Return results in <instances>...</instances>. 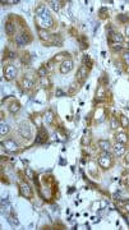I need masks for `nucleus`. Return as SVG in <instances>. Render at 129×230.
Masks as SVG:
<instances>
[{
    "instance_id": "38",
    "label": "nucleus",
    "mask_w": 129,
    "mask_h": 230,
    "mask_svg": "<svg viewBox=\"0 0 129 230\" xmlns=\"http://www.w3.org/2000/svg\"><path fill=\"white\" fill-rule=\"evenodd\" d=\"M127 46H128V49H129V42H128V45H127Z\"/></svg>"
},
{
    "instance_id": "32",
    "label": "nucleus",
    "mask_w": 129,
    "mask_h": 230,
    "mask_svg": "<svg viewBox=\"0 0 129 230\" xmlns=\"http://www.w3.org/2000/svg\"><path fill=\"white\" fill-rule=\"evenodd\" d=\"M26 174L28 175V178H29V179H33V178H35V174H33V171H32V170L29 169V167H26Z\"/></svg>"
},
{
    "instance_id": "24",
    "label": "nucleus",
    "mask_w": 129,
    "mask_h": 230,
    "mask_svg": "<svg viewBox=\"0 0 129 230\" xmlns=\"http://www.w3.org/2000/svg\"><path fill=\"white\" fill-rule=\"evenodd\" d=\"M40 83L44 88H49V87H50V79L47 77H42V78H40Z\"/></svg>"
},
{
    "instance_id": "26",
    "label": "nucleus",
    "mask_w": 129,
    "mask_h": 230,
    "mask_svg": "<svg viewBox=\"0 0 129 230\" xmlns=\"http://www.w3.org/2000/svg\"><path fill=\"white\" fill-rule=\"evenodd\" d=\"M47 69H46V68H45V65L44 67H41L40 68V69L37 70V74H39V76H40V78H42V77H47Z\"/></svg>"
},
{
    "instance_id": "4",
    "label": "nucleus",
    "mask_w": 129,
    "mask_h": 230,
    "mask_svg": "<svg viewBox=\"0 0 129 230\" xmlns=\"http://www.w3.org/2000/svg\"><path fill=\"white\" fill-rule=\"evenodd\" d=\"M18 74V69L13 64H8L4 68V78L7 81H13Z\"/></svg>"
},
{
    "instance_id": "12",
    "label": "nucleus",
    "mask_w": 129,
    "mask_h": 230,
    "mask_svg": "<svg viewBox=\"0 0 129 230\" xmlns=\"http://www.w3.org/2000/svg\"><path fill=\"white\" fill-rule=\"evenodd\" d=\"M39 36L44 42H49V41L53 40V36L49 33L47 29H44V28H39Z\"/></svg>"
},
{
    "instance_id": "7",
    "label": "nucleus",
    "mask_w": 129,
    "mask_h": 230,
    "mask_svg": "<svg viewBox=\"0 0 129 230\" xmlns=\"http://www.w3.org/2000/svg\"><path fill=\"white\" fill-rule=\"evenodd\" d=\"M2 145H3V147L8 152H17L18 148H19V147H18V143L14 139H7V141H4Z\"/></svg>"
},
{
    "instance_id": "27",
    "label": "nucleus",
    "mask_w": 129,
    "mask_h": 230,
    "mask_svg": "<svg viewBox=\"0 0 129 230\" xmlns=\"http://www.w3.org/2000/svg\"><path fill=\"white\" fill-rule=\"evenodd\" d=\"M121 59H123V61H124V64L129 67V50L124 51V53L121 54Z\"/></svg>"
},
{
    "instance_id": "18",
    "label": "nucleus",
    "mask_w": 129,
    "mask_h": 230,
    "mask_svg": "<svg viewBox=\"0 0 129 230\" xmlns=\"http://www.w3.org/2000/svg\"><path fill=\"white\" fill-rule=\"evenodd\" d=\"M22 87L24 90H31L33 87V81L32 79H29V78H27V77H24L23 79H22Z\"/></svg>"
},
{
    "instance_id": "1",
    "label": "nucleus",
    "mask_w": 129,
    "mask_h": 230,
    "mask_svg": "<svg viewBox=\"0 0 129 230\" xmlns=\"http://www.w3.org/2000/svg\"><path fill=\"white\" fill-rule=\"evenodd\" d=\"M36 23L40 28L49 29V28H54L55 27V21L53 15L50 14V12L47 10L46 5L41 4L36 9Z\"/></svg>"
},
{
    "instance_id": "35",
    "label": "nucleus",
    "mask_w": 129,
    "mask_h": 230,
    "mask_svg": "<svg viewBox=\"0 0 129 230\" xmlns=\"http://www.w3.org/2000/svg\"><path fill=\"white\" fill-rule=\"evenodd\" d=\"M124 163H125L127 165H129V152L125 153V156H124Z\"/></svg>"
},
{
    "instance_id": "6",
    "label": "nucleus",
    "mask_w": 129,
    "mask_h": 230,
    "mask_svg": "<svg viewBox=\"0 0 129 230\" xmlns=\"http://www.w3.org/2000/svg\"><path fill=\"white\" fill-rule=\"evenodd\" d=\"M46 139H47V130L45 129V127H40L35 143L36 145H42V143H45L46 142Z\"/></svg>"
},
{
    "instance_id": "15",
    "label": "nucleus",
    "mask_w": 129,
    "mask_h": 230,
    "mask_svg": "<svg viewBox=\"0 0 129 230\" xmlns=\"http://www.w3.org/2000/svg\"><path fill=\"white\" fill-rule=\"evenodd\" d=\"M115 141H116V142H120V143H124V145H127V143H128V141H129V138H128V134H127V133H124V132H121V133H116V134H115Z\"/></svg>"
},
{
    "instance_id": "9",
    "label": "nucleus",
    "mask_w": 129,
    "mask_h": 230,
    "mask_svg": "<svg viewBox=\"0 0 129 230\" xmlns=\"http://www.w3.org/2000/svg\"><path fill=\"white\" fill-rule=\"evenodd\" d=\"M87 77H88V69L83 65V67H81V68L78 69L77 76H76V79L78 81L79 83H84L86 79H87Z\"/></svg>"
},
{
    "instance_id": "30",
    "label": "nucleus",
    "mask_w": 129,
    "mask_h": 230,
    "mask_svg": "<svg viewBox=\"0 0 129 230\" xmlns=\"http://www.w3.org/2000/svg\"><path fill=\"white\" fill-rule=\"evenodd\" d=\"M118 21H120L123 23H128V17L124 15V14H119L118 15Z\"/></svg>"
},
{
    "instance_id": "3",
    "label": "nucleus",
    "mask_w": 129,
    "mask_h": 230,
    "mask_svg": "<svg viewBox=\"0 0 129 230\" xmlns=\"http://www.w3.org/2000/svg\"><path fill=\"white\" fill-rule=\"evenodd\" d=\"M31 41V37L27 32H24V31H21V32H18L14 37V42L17 43L18 46H24L27 45V43Z\"/></svg>"
},
{
    "instance_id": "17",
    "label": "nucleus",
    "mask_w": 129,
    "mask_h": 230,
    "mask_svg": "<svg viewBox=\"0 0 129 230\" xmlns=\"http://www.w3.org/2000/svg\"><path fill=\"white\" fill-rule=\"evenodd\" d=\"M19 109H21V104L18 102V101H13V102H12L9 106H8L9 113H12V114H17L18 111H19Z\"/></svg>"
},
{
    "instance_id": "21",
    "label": "nucleus",
    "mask_w": 129,
    "mask_h": 230,
    "mask_svg": "<svg viewBox=\"0 0 129 230\" xmlns=\"http://www.w3.org/2000/svg\"><path fill=\"white\" fill-rule=\"evenodd\" d=\"M8 133H9V125L8 124H5L4 122H2V124H0V134L7 136Z\"/></svg>"
},
{
    "instance_id": "16",
    "label": "nucleus",
    "mask_w": 129,
    "mask_h": 230,
    "mask_svg": "<svg viewBox=\"0 0 129 230\" xmlns=\"http://www.w3.org/2000/svg\"><path fill=\"white\" fill-rule=\"evenodd\" d=\"M5 32H7V35H9V36L15 33V26L12 21H7V23H5Z\"/></svg>"
},
{
    "instance_id": "19",
    "label": "nucleus",
    "mask_w": 129,
    "mask_h": 230,
    "mask_svg": "<svg viewBox=\"0 0 129 230\" xmlns=\"http://www.w3.org/2000/svg\"><path fill=\"white\" fill-rule=\"evenodd\" d=\"M44 120H45L46 124H53V122H54V113L53 111H47L44 116Z\"/></svg>"
},
{
    "instance_id": "22",
    "label": "nucleus",
    "mask_w": 129,
    "mask_h": 230,
    "mask_svg": "<svg viewBox=\"0 0 129 230\" xmlns=\"http://www.w3.org/2000/svg\"><path fill=\"white\" fill-rule=\"evenodd\" d=\"M61 3H63V2H56V0H50V2H49V4L51 5V8H53L55 12H59V10H60Z\"/></svg>"
},
{
    "instance_id": "13",
    "label": "nucleus",
    "mask_w": 129,
    "mask_h": 230,
    "mask_svg": "<svg viewBox=\"0 0 129 230\" xmlns=\"http://www.w3.org/2000/svg\"><path fill=\"white\" fill-rule=\"evenodd\" d=\"M99 147L101 148V150L104 151V152H110L113 150V145L110 143L109 141H106V139H101V141H99Z\"/></svg>"
},
{
    "instance_id": "2",
    "label": "nucleus",
    "mask_w": 129,
    "mask_h": 230,
    "mask_svg": "<svg viewBox=\"0 0 129 230\" xmlns=\"http://www.w3.org/2000/svg\"><path fill=\"white\" fill-rule=\"evenodd\" d=\"M114 164V160H113V156H111V153L110 152H104L100 155V157H99V165L102 167V169H110V167L113 166Z\"/></svg>"
},
{
    "instance_id": "36",
    "label": "nucleus",
    "mask_w": 129,
    "mask_h": 230,
    "mask_svg": "<svg viewBox=\"0 0 129 230\" xmlns=\"http://www.w3.org/2000/svg\"><path fill=\"white\" fill-rule=\"evenodd\" d=\"M8 57H9L10 59H14V58L17 57V55H15V53H13V51H10V53H9V55H8Z\"/></svg>"
},
{
    "instance_id": "29",
    "label": "nucleus",
    "mask_w": 129,
    "mask_h": 230,
    "mask_svg": "<svg viewBox=\"0 0 129 230\" xmlns=\"http://www.w3.org/2000/svg\"><path fill=\"white\" fill-rule=\"evenodd\" d=\"M45 68L47 69V72H53L54 70V63L53 61H49V63L45 64Z\"/></svg>"
},
{
    "instance_id": "14",
    "label": "nucleus",
    "mask_w": 129,
    "mask_h": 230,
    "mask_svg": "<svg viewBox=\"0 0 129 230\" xmlns=\"http://www.w3.org/2000/svg\"><path fill=\"white\" fill-rule=\"evenodd\" d=\"M105 98H106V90L104 86H100L99 88H97V92H96V100L104 101Z\"/></svg>"
},
{
    "instance_id": "23",
    "label": "nucleus",
    "mask_w": 129,
    "mask_h": 230,
    "mask_svg": "<svg viewBox=\"0 0 129 230\" xmlns=\"http://www.w3.org/2000/svg\"><path fill=\"white\" fill-rule=\"evenodd\" d=\"M119 123H120V125L123 128H128L129 127V120H128V118L125 115H120L119 116Z\"/></svg>"
},
{
    "instance_id": "5",
    "label": "nucleus",
    "mask_w": 129,
    "mask_h": 230,
    "mask_svg": "<svg viewBox=\"0 0 129 230\" xmlns=\"http://www.w3.org/2000/svg\"><path fill=\"white\" fill-rule=\"evenodd\" d=\"M18 132H19V136L22 137V138L29 141L31 137H32V132H31V128L27 123H22L19 128H18Z\"/></svg>"
},
{
    "instance_id": "28",
    "label": "nucleus",
    "mask_w": 129,
    "mask_h": 230,
    "mask_svg": "<svg viewBox=\"0 0 129 230\" xmlns=\"http://www.w3.org/2000/svg\"><path fill=\"white\" fill-rule=\"evenodd\" d=\"M111 47L114 49L115 51H119V50H121V47H123V43H116V42H111Z\"/></svg>"
},
{
    "instance_id": "31",
    "label": "nucleus",
    "mask_w": 129,
    "mask_h": 230,
    "mask_svg": "<svg viewBox=\"0 0 129 230\" xmlns=\"http://www.w3.org/2000/svg\"><path fill=\"white\" fill-rule=\"evenodd\" d=\"M33 123H35V124H37L39 127H42V125H41V123H42L41 116H39V115H37V116H33Z\"/></svg>"
},
{
    "instance_id": "20",
    "label": "nucleus",
    "mask_w": 129,
    "mask_h": 230,
    "mask_svg": "<svg viewBox=\"0 0 129 230\" xmlns=\"http://www.w3.org/2000/svg\"><path fill=\"white\" fill-rule=\"evenodd\" d=\"M119 125H120V123H119V120L116 119L115 116H111V118H110V128H111L113 130L118 129Z\"/></svg>"
},
{
    "instance_id": "10",
    "label": "nucleus",
    "mask_w": 129,
    "mask_h": 230,
    "mask_svg": "<svg viewBox=\"0 0 129 230\" xmlns=\"http://www.w3.org/2000/svg\"><path fill=\"white\" fill-rule=\"evenodd\" d=\"M113 152L115 156H123V155H125V152H127L125 145L120 143V142H115L113 145Z\"/></svg>"
},
{
    "instance_id": "11",
    "label": "nucleus",
    "mask_w": 129,
    "mask_h": 230,
    "mask_svg": "<svg viewBox=\"0 0 129 230\" xmlns=\"http://www.w3.org/2000/svg\"><path fill=\"white\" fill-rule=\"evenodd\" d=\"M19 192H21V194L23 197H26V198H31V197H32V189H31V187L26 182H22L19 184Z\"/></svg>"
},
{
    "instance_id": "33",
    "label": "nucleus",
    "mask_w": 129,
    "mask_h": 230,
    "mask_svg": "<svg viewBox=\"0 0 129 230\" xmlns=\"http://www.w3.org/2000/svg\"><path fill=\"white\" fill-rule=\"evenodd\" d=\"M124 33H125V37H128V39H129V23H127V24H125Z\"/></svg>"
},
{
    "instance_id": "37",
    "label": "nucleus",
    "mask_w": 129,
    "mask_h": 230,
    "mask_svg": "<svg viewBox=\"0 0 129 230\" xmlns=\"http://www.w3.org/2000/svg\"><path fill=\"white\" fill-rule=\"evenodd\" d=\"M56 95H58V96H63V92H61V90H58V91H56Z\"/></svg>"
},
{
    "instance_id": "8",
    "label": "nucleus",
    "mask_w": 129,
    "mask_h": 230,
    "mask_svg": "<svg viewBox=\"0 0 129 230\" xmlns=\"http://www.w3.org/2000/svg\"><path fill=\"white\" fill-rule=\"evenodd\" d=\"M73 69V60L72 59H65L61 61L60 64V73L61 74H68Z\"/></svg>"
},
{
    "instance_id": "34",
    "label": "nucleus",
    "mask_w": 129,
    "mask_h": 230,
    "mask_svg": "<svg viewBox=\"0 0 129 230\" xmlns=\"http://www.w3.org/2000/svg\"><path fill=\"white\" fill-rule=\"evenodd\" d=\"M121 206H124L127 211H129V201H125V202H120Z\"/></svg>"
},
{
    "instance_id": "25",
    "label": "nucleus",
    "mask_w": 129,
    "mask_h": 230,
    "mask_svg": "<svg viewBox=\"0 0 129 230\" xmlns=\"http://www.w3.org/2000/svg\"><path fill=\"white\" fill-rule=\"evenodd\" d=\"M88 142H90V132H88V130H86L84 134H83V138H82V145L83 146H87Z\"/></svg>"
}]
</instances>
